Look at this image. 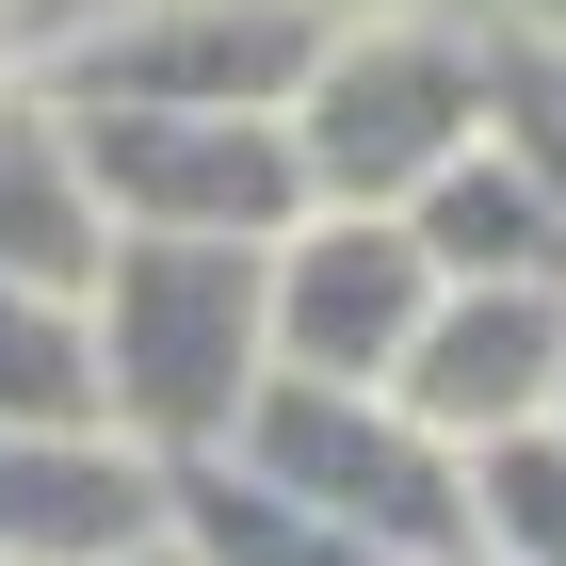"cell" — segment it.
<instances>
[{
  "label": "cell",
  "mask_w": 566,
  "mask_h": 566,
  "mask_svg": "<svg viewBox=\"0 0 566 566\" xmlns=\"http://www.w3.org/2000/svg\"><path fill=\"white\" fill-rule=\"evenodd\" d=\"M82 340H97V421L130 453H227L260 405L275 340H260V243H130L82 275Z\"/></svg>",
  "instance_id": "cell-1"
},
{
  "label": "cell",
  "mask_w": 566,
  "mask_h": 566,
  "mask_svg": "<svg viewBox=\"0 0 566 566\" xmlns=\"http://www.w3.org/2000/svg\"><path fill=\"white\" fill-rule=\"evenodd\" d=\"M485 146V17L453 0H389L324 33V65L292 82V163H307V211H405L437 163Z\"/></svg>",
  "instance_id": "cell-2"
},
{
  "label": "cell",
  "mask_w": 566,
  "mask_h": 566,
  "mask_svg": "<svg viewBox=\"0 0 566 566\" xmlns=\"http://www.w3.org/2000/svg\"><path fill=\"white\" fill-rule=\"evenodd\" d=\"M260 485H292L307 518L373 534L389 566H453L470 551V453L453 437H421L389 389H324V373H260V405H243V437H227Z\"/></svg>",
  "instance_id": "cell-3"
},
{
  "label": "cell",
  "mask_w": 566,
  "mask_h": 566,
  "mask_svg": "<svg viewBox=\"0 0 566 566\" xmlns=\"http://www.w3.org/2000/svg\"><path fill=\"white\" fill-rule=\"evenodd\" d=\"M324 33H340V0H97L33 65V97H65V114H292Z\"/></svg>",
  "instance_id": "cell-4"
},
{
  "label": "cell",
  "mask_w": 566,
  "mask_h": 566,
  "mask_svg": "<svg viewBox=\"0 0 566 566\" xmlns=\"http://www.w3.org/2000/svg\"><path fill=\"white\" fill-rule=\"evenodd\" d=\"M65 146H82L97 227H130V243H275V227H307L292 114H65Z\"/></svg>",
  "instance_id": "cell-5"
},
{
  "label": "cell",
  "mask_w": 566,
  "mask_h": 566,
  "mask_svg": "<svg viewBox=\"0 0 566 566\" xmlns=\"http://www.w3.org/2000/svg\"><path fill=\"white\" fill-rule=\"evenodd\" d=\"M437 307V260L405 243V211H307L260 243V340L275 373H324V389H389L405 340Z\"/></svg>",
  "instance_id": "cell-6"
},
{
  "label": "cell",
  "mask_w": 566,
  "mask_h": 566,
  "mask_svg": "<svg viewBox=\"0 0 566 566\" xmlns=\"http://www.w3.org/2000/svg\"><path fill=\"white\" fill-rule=\"evenodd\" d=\"M551 373H566V292L502 275V292H437V307H421L389 405H405L421 437H453V453H485V437L551 421Z\"/></svg>",
  "instance_id": "cell-7"
},
{
  "label": "cell",
  "mask_w": 566,
  "mask_h": 566,
  "mask_svg": "<svg viewBox=\"0 0 566 566\" xmlns=\"http://www.w3.org/2000/svg\"><path fill=\"white\" fill-rule=\"evenodd\" d=\"M163 534V453L114 421H0V566H114Z\"/></svg>",
  "instance_id": "cell-8"
},
{
  "label": "cell",
  "mask_w": 566,
  "mask_h": 566,
  "mask_svg": "<svg viewBox=\"0 0 566 566\" xmlns=\"http://www.w3.org/2000/svg\"><path fill=\"white\" fill-rule=\"evenodd\" d=\"M405 243L437 260V292H502V275H534V292H566V227L551 195H534L502 146H470V163H437L421 195H405Z\"/></svg>",
  "instance_id": "cell-9"
},
{
  "label": "cell",
  "mask_w": 566,
  "mask_h": 566,
  "mask_svg": "<svg viewBox=\"0 0 566 566\" xmlns=\"http://www.w3.org/2000/svg\"><path fill=\"white\" fill-rule=\"evenodd\" d=\"M114 260V227L82 195V146H65V97L0 82V275H33V292H82Z\"/></svg>",
  "instance_id": "cell-10"
},
{
  "label": "cell",
  "mask_w": 566,
  "mask_h": 566,
  "mask_svg": "<svg viewBox=\"0 0 566 566\" xmlns=\"http://www.w3.org/2000/svg\"><path fill=\"white\" fill-rule=\"evenodd\" d=\"M163 534H178L195 566H389L373 534L307 518L292 485H260L243 453H178V470H163Z\"/></svg>",
  "instance_id": "cell-11"
},
{
  "label": "cell",
  "mask_w": 566,
  "mask_h": 566,
  "mask_svg": "<svg viewBox=\"0 0 566 566\" xmlns=\"http://www.w3.org/2000/svg\"><path fill=\"white\" fill-rule=\"evenodd\" d=\"M485 146L551 195V227H566V33L551 17H485Z\"/></svg>",
  "instance_id": "cell-12"
},
{
  "label": "cell",
  "mask_w": 566,
  "mask_h": 566,
  "mask_svg": "<svg viewBox=\"0 0 566 566\" xmlns=\"http://www.w3.org/2000/svg\"><path fill=\"white\" fill-rule=\"evenodd\" d=\"M470 551L485 566H566V437L551 421L470 453Z\"/></svg>",
  "instance_id": "cell-13"
},
{
  "label": "cell",
  "mask_w": 566,
  "mask_h": 566,
  "mask_svg": "<svg viewBox=\"0 0 566 566\" xmlns=\"http://www.w3.org/2000/svg\"><path fill=\"white\" fill-rule=\"evenodd\" d=\"M0 421H97V340H82V292H33V275H0Z\"/></svg>",
  "instance_id": "cell-14"
},
{
  "label": "cell",
  "mask_w": 566,
  "mask_h": 566,
  "mask_svg": "<svg viewBox=\"0 0 566 566\" xmlns=\"http://www.w3.org/2000/svg\"><path fill=\"white\" fill-rule=\"evenodd\" d=\"M114 566H195V551H178V534H146V551H114Z\"/></svg>",
  "instance_id": "cell-15"
},
{
  "label": "cell",
  "mask_w": 566,
  "mask_h": 566,
  "mask_svg": "<svg viewBox=\"0 0 566 566\" xmlns=\"http://www.w3.org/2000/svg\"><path fill=\"white\" fill-rule=\"evenodd\" d=\"M551 437H566V373H551Z\"/></svg>",
  "instance_id": "cell-16"
},
{
  "label": "cell",
  "mask_w": 566,
  "mask_h": 566,
  "mask_svg": "<svg viewBox=\"0 0 566 566\" xmlns=\"http://www.w3.org/2000/svg\"><path fill=\"white\" fill-rule=\"evenodd\" d=\"M0 82H17V49H0Z\"/></svg>",
  "instance_id": "cell-17"
},
{
  "label": "cell",
  "mask_w": 566,
  "mask_h": 566,
  "mask_svg": "<svg viewBox=\"0 0 566 566\" xmlns=\"http://www.w3.org/2000/svg\"><path fill=\"white\" fill-rule=\"evenodd\" d=\"M453 566H485V551H453Z\"/></svg>",
  "instance_id": "cell-18"
}]
</instances>
